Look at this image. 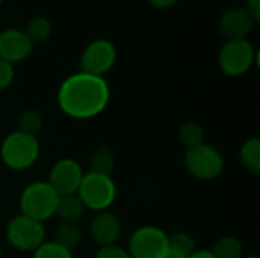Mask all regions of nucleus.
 <instances>
[{
  "label": "nucleus",
  "mask_w": 260,
  "mask_h": 258,
  "mask_svg": "<svg viewBox=\"0 0 260 258\" xmlns=\"http://www.w3.org/2000/svg\"><path fill=\"white\" fill-rule=\"evenodd\" d=\"M239 161L242 167L254 175L260 172V140L250 138L239 149Z\"/></svg>",
  "instance_id": "17"
},
{
  "label": "nucleus",
  "mask_w": 260,
  "mask_h": 258,
  "mask_svg": "<svg viewBox=\"0 0 260 258\" xmlns=\"http://www.w3.org/2000/svg\"><path fill=\"white\" fill-rule=\"evenodd\" d=\"M256 20L245 8H232L225 11L218 23L221 36L230 40H247V35L253 30Z\"/></svg>",
  "instance_id": "11"
},
{
  "label": "nucleus",
  "mask_w": 260,
  "mask_h": 258,
  "mask_svg": "<svg viewBox=\"0 0 260 258\" xmlns=\"http://www.w3.org/2000/svg\"><path fill=\"white\" fill-rule=\"evenodd\" d=\"M76 193L87 210L99 213L108 210L113 205L117 190L111 175L88 172L84 173Z\"/></svg>",
  "instance_id": "4"
},
{
  "label": "nucleus",
  "mask_w": 260,
  "mask_h": 258,
  "mask_svg": "<svg viewBox=\"0 0 260 258\" xmlns=\"http://www.w3.org/2000/svg\"><path fill=\"white\" fill-rule=\"evenodd\" d=\"M23 30L27 35V38L32 41V44H37V43L47 41L52 35L53 27L46 17H34L32 20H29V23Z\"/></svg>",
  "instance_id": "21"
},
{
  "label": "nucleus",
  "mask_w": 260,
  "mask_h": 258,
  "mask_svg": "<svg viewBox=\"0 0 260 258\" xmlns=\"http://www.w3.org/2000/svg\"><path fill=\"white\" fill-rule=\"evenodd\" d=\"M110 102V87L102 76L84 71L73 73L62 81L58 90L61 111L78 120L93 119L102 114Z\"/></svg>",
  "instance_id": "1"
},
{
  "label": "nucleus",
  "mask_w": 260,
  "mask_h": 258,
  "mask_svg": "<svg viewBox=\"0 0 260 258\" xmlns=\"http://www.w3.org/2000/svg\"><path fill=\"white\" fill-rule=\"evenodd\" d=\"M82 239V231L78 227V224H72V222H62L56 233H55V240L58 245H61L62 248L73 251Z\"/></svg>",
  "instance_id": "18"
},
{
  "label": "nucleus",
  "mask_w": 260,
  "mask_h": 258,
  "mask_svg": "<svg viewBox=\"0 0 260 258\" xmlns=\"http://www.w3.org/2000/svg\"><path fill=\"white\" fill-rule=\"evenodd\" d=\"M82 176H84L82 167L76 160L61 158L50 169L47 182L52 186V189L59 196L72 195V193L78 192L81 181H82Z\"/></svg>",
  "instance_id": "10"
},
{
  "label": "nucleus",
  "mask_w": 260,
  "mask_h": 258,
  "mask_svg": "<svg viewBox=\"0 0 260 258\" xmlns=\"http://www.w3.org/2000/svg\"><path fill=\"white\" fill-rule=\"evenodd\" d=\"M43 125H44V119L41 113L32 108L24 109L17 119V131L32 135V137H37L40 134V131L43 129Z\"/></svg>",
  "instance_id": "20"
},
{
  "label": "nucleus",
  "mask_w": 260,
  "mask_h": 258,
  "mask_svg": "<svg viewBox=\"0 0 260 258\" xmlns=\"http://www.w3.org/2000/svg\"><path fill=\"white\" fill-rule=\"evenodd\" d=\"M149 5H152L154 8H158V9H168L171 6H174L178 0H146Z\"/></svg>",
  "instance_id": "27"
},
{
  "label": "nucleus",
  "mask_w": 260,
  "mask_h": 258,
  "mask_svg": "<svg viewBox=\"0 0 260 258\" xmlns=\"http://www.w3.org/2000/svg\"><path fill=\"white\" fill-rule=\"evenodd\" d=\"M168 239L158 227H142L131 234L126 251L131 258H168Z\"/></svg>",
  "instance_id": "8"
},
{
  "label": "nucleus",
  "mask_w": 260,
  "mask_h": 258,
  "mask_svg": "<svg viewBox=\"0 0 260 258\" xmlns=\"http://www.w3.org/2000/svg\"><path fill=\"white\" fill-rule=\"evenodd\" d=\"M14 81V65L0 59V91L8 88Z\"/></svg>",
  "instance_id": "25"
},
{
  "label": "nucleus",
  "mask_w": 260,
  "mask_h": 258,
  "mask_svg": "<svg viewBox=\"0 0 260 258\" xmlns=\"http://www.w3.org/2000/svg\"><path fill=\"white\" fill-rule=\"evenodd\" d=\"M94 258H131V255L128 254V251L125 248L117 246V245H111V246L99 248Z\"/></svg>",
  "instance_id": "24"
},
{
  "label": "nucleus",
  "mask_w": 260,
  "mask_h": 258,
  "mask_svg": "<svg viewBox=\"0 0 260 258\" xmlns=\"http://www.w3.org/2000/svg\"><path fill=\"white\" fill-rule=\"evenodd\" d=\"M184 167L197 179L212 181L222 173L224 158L216 148L203 143L197 148L186 151Z\"/></svg>",
  "instance_id": "5"
},
{
  "label": "nucleus",
  "mask_w": 260,
  "mask_h": 258,
  "mask_svg": "<svg viewBox=\"0 0 260 258\" xmlns=\"http://www.w3.org/2000/svg\"><path fill=\"white\" fill-rule=\"evenodd\" d=\"M193 2H200V0H193Z\"/></svg>",
  "instance_id": "31"
},
{
  "label": "nucleus",
  "mask_w": 260,
  "mask_h": 258,
  "mask_svg": "<svg viewBox=\"0 0 260 258\" xmlns=\"http://www.w3.org/2000/svg\"><path fill=\"white\" fill-rule=\"evenodd\" d=\"M85 210L87 208L82 204V201L78 196V193L62 195V196L58 198L55 216H58L62 222L78 224V220L82 219V216L85 214Z\"/></svg>",
  "instance_id": "14"
},
{
  "label": "nucleus",
  "mask_w": 260,
  "mask_h": 258,
  "mask_svg": "<svg viewBox=\"0 0 260 258\" xmlns=\"http://www.w3.org/2000/svg\"><path fill=\"white\" fill-rule=\"evenodd\" d=\"M90 172L102 173V175H111L113 169L116 167V155L113 149L108 146H99L96 148L90 155Z\"/></svg>",
  "instance_id": "16"
},
{
  "label": "nucleus",
  "mask_w": 260,
  "mask_h": 258,
  "mask_svg": "<svg viewBox=\"0 0 260 258\" xmlns=\"http://www.w3.org/2000/svg\"><path fill=\"white\" fill-rule=\"evenodd\" d=\"M120 231H122V225L119 217L108 210L99 211L90 224L91 239L99 248L116 245Z\"/></svg>",
  "instance_id": "13"
},
{
  "label": "nucleus",
  "mask_w": 260,
  "mask_h": 258,
  "mask_svg": "<svg viewBox=\"0 0 260 258\" xmlns=\"http://www.w3.org/2000/svg\"><path fill=\"white\" fill-rule=\"evenodd\" d=\"M0 258H2V246H0Z\"/></svg>",
  "instance_id": "29"
},
{
  "label": "nucleus",
  "mask_w": 260,
  "mask_h": 258,
  "mask_svg": "<svg viewBox=\"0 0 260 258\" xmlns=\"http://www.w3.org/2000/svg\"><path fill=\"white\" fill-rule=\"evenodd\" d=\"M34 50L32 41L27 38L24 30L5 29L0 32V59L14 64L24 61Z\"/></svg>",
  "instance_id": "12"
},
{
  "label": "nucleus",
  "mask_w": 260,
  "mask_h": 258,
  "mask_svg": "<svg viewBox=\"0 0 260 258\" xmlns=\"http://www.w3.org/2000/svg\"><path fill=\"white\" fill-rule=\"evenodd\" d=\"M256 61V50L248 40H230L221 47L218 64L227 76L245 75Z\"/></svg>",
  "instance_id": "7"
},
{
  "label": "nucleus",
  "mask_w": 260,
  "mask_h": 258,
  "mask_svg": "<svg viewBox=\"0 0 260 258\" xmlns=\"http://www.w3.org/2000/svg\"><path fill=\"white\" fill-rule=\"evenodd\" d=\"M0 8H2V0H0Z\"/></svg>",
  "instance_id": "30"
},
{
  "label": "nucleus",
  "mask_w": 260,
  "mask_h": 258,
  "mask_svg": "<svg viewBox=\"0 0 260 258\" xmlns=\"http://www.w3.org/2000/svg\"><path fill=\"white\" fill-rule=\"evenodd\" d=\"M40 157V143L37 137L14 131L0 146V158L12 170H26L32 167Z\"/></svg>",
  "instance_id": "2"
},
{
  "label": "nucleus",
  "mask_w": 260,
  "mask_h": 258,
  "mask_svg": "<svg viewBox=\"0 0 260 258\" xmlns=\"http://www.w3.org/2000/svg\"><path fill=\"white\" fill-rule=\"evenodd\" d=\"M178 137H180L181 144L187 151V149L197 148V146H200V144L204 143V129L197 122H186L180 128Z\"/></svg>",
  "instance_id": "22"
},
{
  "label": "nucleus",
  "mask_w": 260,
  "mask_h": 258,
  "mask_svg": "<svg viewBox=\"0 0 260 258\" xmlns=\"http://www.w3.org/2000/svg\"><path fill=\"white\" fill-rule=\"evenodd\" d=\"M32 258H73V254L56 242H44L34 251Z\"/></svg>",
  "instance_id": "23"
},
{
  "label": "nucleus",
  "mask_w": 260,
  "mask_h": 258,
  "mask_svg": "<svg viewBox=\"0 0 260 258\" xmlns=\"http://www.w3.org/2000/svg\"><path fill=\"white\" fill-rule=\"evenodd\" d=\"M197 251L195 240L187 233H177L168 239V258H189Z\"/></svg>",
  "instance_id": "15"
},
{
  "label": "nucleus",
  "mask_w": 260,
  "mask_h": 258,
  "mask_svg": "<svg viewBox=\"0 0 260 258\" xmlns=\"http://www.w3.org/2000/svg\"><path fill=\"white\" fill-rule=\"evenodd\" d=\"M189 258H215V257H213V254H212L210 251H204V249H203V251H195V252H193V254H192Z\"/></svg>",
  "instance_id": "28"
},
{
  "label": "nucleus",
  "mask_w": 260,
  "mask_h": 258,
  "mask_svg": "<svg viewBox=\"0 0 260 258\" xmlns=\"http://www.w3.org/2000/svg\"><path fill=\"white\" fill-rule=\"evenodd\" d=\"M59 195L47 181H35L29 184L20 196V213L38 222H44L55 216Z\"/></svg>",
  "instance_id": "3"
},
{
  "label": "nucleus",
  "mask_w": 260,
  "mask_h": 258,
  "mask_svg": "<svg viewBox=\"0 0 260 258\" xmlns=\"http://www.w3.org/2000/svg\"><path fill=\"white\" fill-rule=\"evenodd\" d=\"M245 9L256 20V23L260 21V0H247V8Z\"/></svg>",
  "instance_id": "26"
},
{
  "label": "nucleus",
  "mask_w": 260,
  "mask_h": 258,
  "mask_svg": "<svg viewBox=\"0 0 260 258\" xmlns=\"http://www.w3.org/2000/svg\"><path fill=\"white\" fill-rule=\"evenodd\" d=\"M210 252L215 258H242L244 257V245L239 239L225 236L216 240Z\"/></svg>",
  "instance_id": "19"
},
{
  "label": "nucleus",
  "mask_w": 260,
  "mask_h": 258,
  "mask_svg": "<svg viewBox=\"0 0 260 258\" xmlns=\"http://www.w3.org/2000/svg\"><path fill=\"white\" fill-rule=\"evenodd\" d=\"M117 59V50L108 40L99 38L87 44L81 55V71L102 76L113 68Z\"/></svg>",
  "instance_id": "9"
},
{
  "label": "nucleus",
  "mask_w": 260,
  "mask_h": 258,
  "mask_svg": "<svg viewBox=\"0 0 260 258\" xmlns=\"http://www.w3.org/2000/svg\"><path fill=\"white\" fill-rule=\"evenodd\" d=\"M6 239L9 245L18 251H35L46 239L43 222H38L24 214L14 216L6 225Z\"/></svg>",
  "instance_id": "6"
}]
</instances>
